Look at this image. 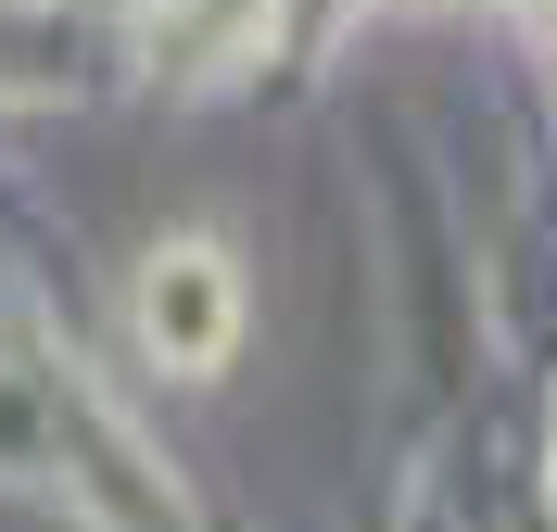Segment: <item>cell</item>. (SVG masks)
<instances>
[{
    "instance_id": "obj_1",
    "label": "cell",
    "mask_w": 557,
    "mask_h": 532,
    "mask_svg": "<svg viewBox=\"0 0 557 532\" xmlns=\"http://www.w3.org/2000/svg\"><path fill=\"white\" fill-rule=\"evenodd\" d=\"M152 330H165V355H215V330H228V280H215L203 253H177L165 280H152Z\"/></svg>"
}]
</instances>
